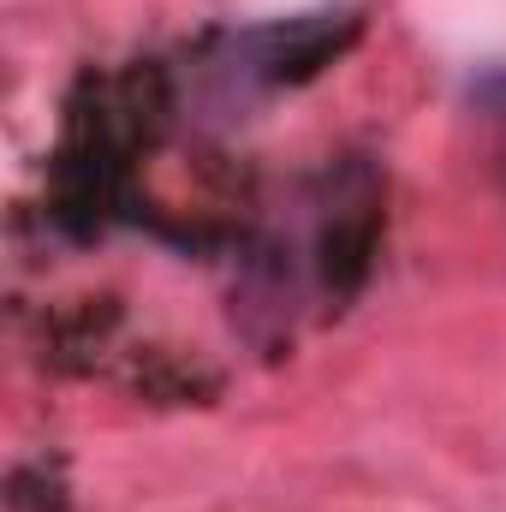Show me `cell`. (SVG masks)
Returning a JSON list of instances; mask_svg holds the SVG:
<instances>
[{
    "label": "cell",
    "instance_id": "obj_1",
    "mask_svg": "<svg viewBox=\"0 0 506 512\" xmlns=\"http://www.w3.org/2000/svg\"><path fill=\"white\" fill-rule=\"evenodd\" d=\"M471 102H477V108L506 131V66H501V72H483V78L471 84Z\"/></svg>",
    "mask_w": 506,
    "mask_h": 512
}]
</instances>
